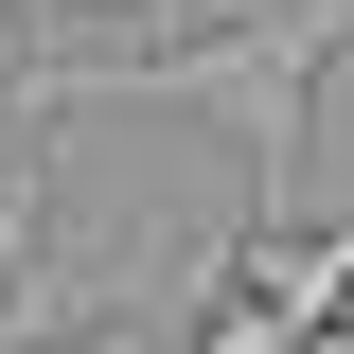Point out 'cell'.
I'll return each instance as SVG.
<instances>
[{
	"instance_id": "6da1fadb",
	"label": "cell",
	"mask_w": 354,
	"mask_h": 354,
	"mask_svg": "<svg viewBox=\"0 0 354 354\" xmlns=\"http://www.w3.org/2000/svg\"><path fill=\"white\" fill-rule=\"evenodd\" d=\"M354 53V0H248V18H160L124 53H36L0 88V124H71V106H213L248 142V213L319 195V71Z\"/></svg>"
},
{
	"instance_id": "7a4b0ae2",
	"label": "cell",
	"mask_w": 354,
	"mask_h": 354,
	"mask_svg": "<svg viewBox=\"0 0 354 354\" xmlns=\"http://www.w3.org/2000/svg\"><path fill=\"white\" fill-rule=\"evenodd\" d=\"M230 283H266V301H283V319L319 337V319L354 301V230H301V213H248V230H230Z\"/></svg>"
},
{
	"instance_id": "3957f363",
	"label": "cell",
	"mask_w": 354,
	"mask_h": 354,
	"mask_svg": "<svg viewBox=\"0 0 354 354\" xmlns=\"http://www.w3.org/2000/svg\"><path fill=\"white\" fill-rule=\"evenodd\" d=\"M195 354H301V319L266 301V283H230V266H213V319H195Z\"/></svg>"
},
{
	"instance_id": "277c9868",
	"label": "cell",
	"mask_w": 354,
	"mask_h": 354,
	"mask_svg": "<svg viewBox=\"0 0 354 354\" xmlns=\"http://www.w3.org/2000/svg\"><path fill=\"white\" fill-rule=\"evenodd\" d=\"M36 195H53V177H36V160L0 177V354H18V283H36Z\"/></svg>"
},
{
	"instance_id": "5b68a950",
	"label": "cell",
	"mask_w": 354,
	"mask_h": 354,
	"mask_svg": "<svg viewBox=\"0 0 354 354\" xmlns=\"http://www.w3.org/2000/svg\"><path fill=\"white\" fill-rule=\"evenodd\" d=\"M301 354H354V319H319V337H301Z\"/></svg>"
}]
</instances>
